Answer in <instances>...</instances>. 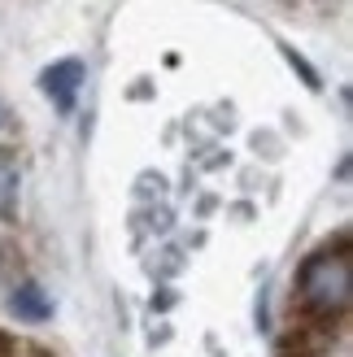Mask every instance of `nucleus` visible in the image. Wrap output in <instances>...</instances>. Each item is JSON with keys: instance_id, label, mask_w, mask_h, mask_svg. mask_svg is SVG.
Masks as SVG:
<instances>
[{"instance_id": "1", "label": "nucleus", "mask_w": 353, "mask_h": 357, "mask_svg": "<svg viewBox=\"0 0 353 357\" xmlns=\"http://www.w3.org/2000/svg\"><path fill=\"white\" fill-rule=\"evenodd\" d=\"M353 296V261H349V240H340L336 248H319L314 257L301 261L296 271V301L310 323H336L349 310Z\"/></svg>"}, {"instance_id": "2", "label": "nucleus", "mask_w": 353, "mask_h": 357, "mask_svg": "<svg viewBox=\"0 0 353 357\" xmlns=\"http://www.w3.org/2000/svg\"><path fill=\"white\" fill-rule=\"evenodd\" d=\"M79 87H83V61L66 57V61H57V66H48V70H44V92L52 96V105H57L61 114L75 109Z\"/></svg>"}, {"instance_id": "3", "label": "nucleus", "mask_w": 353, "mask_h": 357, "mask_svg": "<svg viewBox=\"0 0 353 357\" xmlns=\"http://www.w3.org/2000/svg\"><path fill=\"white\" fill-rule=\"evenodd\" d=\"M9 310H13L17 318H22V323H48V318H52V301L44 296L40 283H22V288L13 292Z\"/></svg>"}, {"instance_id": "4", "label": "nucleus", "mask_w": 353, "mask_h": 357, "mask_svg": "<svg viewBox=\"0 0 353 357\" xmlns=\"http://www.w3.org/2000/svg\"><path fill=\"white\" fill-rule=\"evenodd\" d=\"M17 192H22V178L9 153H0V222H17Z\"/></svg>"}, {"instance_id": "5", "label": "nucleus", "mask_w": 353, "mask_h": 357, "mask_svg": "<svg viewBox=\"0 0 353 357\" xmlns=\"http://www.w3.org/2000/svg\"><path fill=\"white\" fill-rule=\"evenodd\" d=\"M0 357H22V344H17L9 331H0Z\"/></svg>"}, {"instance_id": "6", "label": "nucleus", "mask_w": 353, "mask_h": 357, "mask_svg": "<svg viewBox=\"0 0 353 357\" xmlns=\"http://www.w3.org/2000/svg\"><path fill=\"white\" fill-rule=\"evenodd\" d=\"M22 357H52V353H44V349H22Z\"/></svg>"}, {"instance_id": "7", "label": "nucleus", "mask_w": 353, "mask_h": 357, "mask_svg": "<svg viewBox=\"0 0 353 357\" xmlns=\"http://www.w3.org/2000/svg\"><path fill=\"white\" fill-rule=\"evenodd\" d=\"M0 127H5V109H0Z\"/></svg>"}]
</instances>
